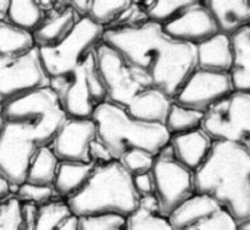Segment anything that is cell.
I'll return each mask as SVG.
<instances>
[{
  "mask_svg": "<svg viewBox=\"0 0 250 230\" xmlns=\"http://www.w3.org/2000/svg\"><path fill=\"white\" fill-rule=\"evenodd\" d=\"M197 194L207 195L229 212L237 224L250 219V153L241 144L214 141L194 172Z\"/></svg>",
  "mask_w": 250,
  "mask_h": 230,
  "instance_id": "3957f363",
  "label": "cell"
},
{
  "mask_svg": "<svg viewBox=\"0 0 250 230\" xmlns=\"http://www.w3.org/2000/svg\"><path fill=\"white\" fill-rule=\"evenodd\" d=\"M90 4H92V0H73V1H68L70 7L75 11V14L80 19H85V17L89 16Z\"/></svg>",
  "mask_w": 250,
  "mask_h": 230,
  "instance_id": "d590c367",
  "label": "cell"
},
{
  "mask_svg": "<svg viewBox=\"0 0 250 230\" xmlns=\"http://www.w3.org/2000/svg\"><path fill=\"white\" fill-rule=\"evenodd\" d=\"M80 17L75 14L70 5L58 4L46 14L41 26L33 32L34 44L37 48H51L60 44L75 28Z\"/></svg>",
  "mask_w": 250,
  "mask_h": 230,
  "instance_id": "2e32d148",
  "label": "cell"
},
{
  "mask_svg": "<svg viewBox=\"0 0 250 230\" xmlns=\"http://www.w3.org/2000/svg\"><path fill=\"white\" fill-rule=\"evenodd\" d=\"M150 173L154 195L166 217L195 194L194 173L176 160L170 143L155 156Z\"/></svg>",
  "mask_w": 250,
  "mask_h": 230,
  "instance_id": "9c48e42d",
  "label": "cell"
},
{
  "mask_svg": "<svg viewBox=\"0 0 250 230\" xmlns=\"http://www.w3.org/2000/svg\"><path fill=\"white\" fill-rule=\"evenodd\" d=\"M139 199L132 175L119 161H112L95 167L84 187L66 201L78 218L97 214L128 217L138 207Z\"/></svg>",
  "mask_w": 250,
  "mask_h": 230,
  "instance_id": "8992f818",
  "label": "cell"
},
{
  "mask_svg": "<svg viewBox=\"0 0 250 230\" xmlns=\"http://www.w3.org/2000/svg\"><path fill=\"white\" fill-rule=\"evenodd\" d=\"M92 163L60 162L56 171L53 189L59 199L67 200L85 185L94 171Z\"/></svg>",
  "mask_w": 250,
  "mask_h": 230,
  "instance_id": "7402d4cb",
  "label": "cell"
},
{
  "mask_svg": "<svg viewBox=\"0 0 250 230\" xmlns=\"http://www.w3.org/2000/svg\"><path fill=\"white\" fill-rule=\"evenodd\" d=\"M36 48L33 34L6 21L0 22V56H16Z\"/></svg>",
  "mask_w": 250,
  "mask_h": 230,
  "instance_id": "4316f807",
  "label": "cell"
},
{
  "mask_svg": "<svg viewBox=\"0 0 250 230\" xmlns=\"http://www.w3.org/2000/svg\"><path fill=\"white\" fill-rule=\"evenodd\" d=\"M197 68L212 72L229 73L233 62L231 37L219 33L195 46Z\"/></svg>",
  "mask_w": 250,
  "mask_h": 230,
  "instance_id": "ac0fdd59",
  "label": "cell"
},
{
  "mask_svg": "<svg viewBox=\"0 0 250 230\" xmlns=\"http://www.w3.org/2000/svg\"><path fill=\"white\" fill-rule=\"evenodd\" d=\"M112 161H116L112 155L110 153V151L107 150L104 146V144L100 143L99 140L93 141V144L90 145L89 149V162L92 163L94 167H99V166H105L107 163L112 162Z\"/></svg>",
  "mask_w": 250,
  "mask_h": 230,
  "instance_id": "836d02e7",
  "label": "cell"
},
{
  "mask_svg": "<svg viewBox=\"0 0 250 230\" xmlns=\"http://www.w3.org/2000/svg\"><path fill=\"white\" fill-rule=\"evenodd\" d=\"M249 4H250V1H249Z\"/></svg>",
  "mask_w": 250,
  "mask_h": 230,
  "instance_id": "b9f144b4",
  "label": "cell"
},
{
  "mask_svg": "<svg viewBox=\"0 0 250 230\" xmlns=\"http://www.w3.org/2000/svg\"><path fill=\"white\" fill-rule=\"evenodd\" d=\"M173 230H237V222L211 197L195 192L168 216Z\"/></svg>",
  "mask_w": 250,
  "mask_h": 230,
  "instance_id": "7c38bea8",
  "label": "cell"
},
{
  "mask_svg": "<svg viewBox=\"0 0 250 230\" xmlns=\"http://www.w3.org/2000/svg\"><path fill=\"white\" fill-rule=\"evenodd\" d=\"M205 6L214 17L220 33L232 37L250 24V4L246 0L239 1H204Z\"/></svg>",
  "mask_w": 250,
  "mask_h": 230,
  "instance_id": "d6986e66",
  "label": "cell"
},
{
  "mask_svg": "<svg viewBox=\"0 0 250 230\" xmlns=\"http://www.w3.org/2000/svg\"><path fill=\"white\" fill-rule=\"evenodd\" d=\"M248 29H249V33H250V24H249V27H248Z\"/></svg>",
  "mask_w": 250,
  "mask_h": 230,
  "instance_id": "60d3db41",
  "label": "cell"
},
{
  "mask_svg": "<svg viewBox=\"0 0 250 230\" xmlns=\"http://www.w3.org/2000/svg\"><path fill=\"white\" fill-rule=\"evenodd\" d=\"M80 230H126L127 217L120 214H97L81 217Z\"/></svg>",
  "mask_w": 250,
  "mask_h": 230,
  "instance_id": "4dcf8cb0",
  "label": "cell"
},
{
  "mask_svg": "<svg viewBox=\"0 0 250 230\" xmlns=\"http://www.w3.org/2000/svg\"><path fill=\"white\" fill-rule=\"evenodd\" d=\"M132 1H99L90 4L89 19L104 29H110L117 23L120 17L129 7Z\"/></svg>",
  "mask_w": 250,
  "mask_h": 230,
  "instance_id": "83f0119b",
  "label": "cell"
},
{
  "mask_svg": "<svg viewBox=\"0 0 250 230\" xmlns=\"http://www.w3.org/2000/svg\"><path fill=\"white\" fill-rule=\"evenodd\" d=\"M205 114L195 110L187 109L176 102H171V106L166 115L164 126L171 136L202 129Z\"/></svg>",
  "mask_w": 250,
  "mask_h": 230,
  "instance_id": "484cf974",
  "label": "cell"
},
{
  "mask_svg": "<svg viewBox=\"0 0 250 230\" xmlns=\"http://www.w3.org/2000/svg\"><path fill=\"white\" fill-rule=\"evenodd\" d=\"M95 56L106 101L124 109L133 118L164 124L172 100L103 41L95 49Z\"/></svg>",
  "mask_w": 250,
  "mask_h": 230,
  "instance_id": "277c9868",
  "label": "cell"
},
{
  "mask_svg": "<svg viewBox=\"0 0 250 230\" xmlns=\"http://www.w3.org/2000/svg\"><path fill=\"white\" fill-rule=\"evenodd\" d=\"M233 92L229 73L195 68L172 101L187 109L207 114L212 106Z\"/></svg>",
  "mask_w": 250,
  "mask_h": 230,
  "instance_id": "4fadbf2b",
  "label": "cell"
},
{
  "mask_svg": "<svg viewBox=\"0 0 250 230\" xmlns=\"http://www.w3.org/2000/svg\"><path fill=\"white\" fill-rule=\"evenodd\" d=\"M105 29L89 17L81 19L71 33L60 44L51 48H38L42 63L49 78L75 70L103 41Z\"/></svg>",
  "mask_w": 250,
  "mask_h": 230,
  "instance_id": "ba28073f",
  "label": "cell"
},
{
  "mask_svg": "<svg viewBox=\"0 0 250 230\" xmlns=\"http://www.w3.org/2000/svg\"><path fill=\"white\" fill-rule=\"evenodd\" d=\"M212 144L214 141L203 129L173 135L170 139V146L176 160L193 173L205 162Z\"/></svg>",
  "mask_w": 250,
  "mask_h": 230,
  "instance_id": "e0dca14e",
  "label": "cell"
},
{
  "mask_svg": "<svg viewBox=\"0 0 250 230\" xmlns=\"http://www.w3.org/2000/svg\"><path fill=\"white\" fill-rule=\"evenodd\" d=\"M92 119L97 139L116 161L133 150L156 156L170 143L171 135L164 124L133 118L124 109L107 101L95 109Z\"/></svg>",
  "mask_w": 250,
  "mask_h": 230,
  "instance_id": "5b68a950",
  "label": "cell"
},
{
  "mask_svg": "<svg viewBox=\"0 0 250 230\" xmlns=\"http://www.w3.org/2000/svg\"><path fill=\"white\" fill-rule=\"evenodd\" d=\"M10 1L6 0H0V22L6 21L7 14H9Z\"/></svg>",
  "mask_w": 250,
  "mask_h": 230,
  "instance_id": "74e56055",
  "label": "cell"
},
{
  "mask_svg": "<svg viewBox=\"0 0 250 230\" xmlns=\"http://www.w3.org/2000/svg\"><path fill=\"white\" fill-rule=\"evenodd\" d=\"M78 222L67 201L58 197L38 206L33 230H80Z\"/></svg>",
  "mask_w": 250,
  "mask_h": 230,
  "instance_id": "44dd1931",
  "label": "cell"
},
{
  "mask_svg": "<svg viewBox=\"0 0 250 230\" xmlns=\"http://www.w3.org/2000/svg\"><path fill=\"white\" fill-rule=\"evenodd\" d=\"M233 48L229 78L234 92L250 94V33L248 27L231 37Z\"/></svg>",
  "mask_w": 250,
  "mask_h": 230,
  "instance_id": "ffe728a7",
  "label": "cell"
},
{
  "mask_svg": "<svg viewBox=\"0 0 250 230\" xmlns=\"http://www.w3.org/2000/svg\"><path fill=\"white\" fill-rule=\"evenodd\" d=\"M12 194H14L12 187L4 179V178H2V175L0 174V202L6 200L7 197L11 196Z\"/></svg>",
  "mask_w": 250,
  "mask_h": 230,
  "instance_id": "8d00e7d4",
  "label": "cell"
},
{
  "mask_svg": "<svg viewBox=\"0 0 250 230\" xmlns=\"http://www.w3.org/2000/svg\"><path fill=\"white\" fill-rule=\"evenodd\" d=\"M161 27L175 40L194 46L220 33L216 22L204 1H193L182 14Z\"/></svg>",
  "mask_w": 250,
  "mask_h": 230,
  "instance_id": "9a60e30c",
  "label": "cell"
},
{
  "mask_svg": "<svg viewBox=\"0 0 250 230\" xmlns=\"http://www.w3.org/2000/svg\"><path fill=\"white\" fill-rule=\"evenodd\" d=\"M202 129L212 141H250V94L233 92L205 114Z\"/></svg>",
  "mask_w": 250,
  "mask_h": 230,
  "instance_id": "30bf717a",
  "label": "cell"
},
{
  "mask_svg": "<svg viewBox=\"0 0 250 230\" xmlns=\"http://www.w3.org/2000/svg\"><path fill=\"white\" fill-rule=\"evenodd\" d=\"M38 48L16 56H0V102L2 105L29 93L49 88Z\"/></svg>",
  "mask_w": 250,
  "mask_h": 230,
  "instance_id": "8fae6325",
  "label": "cell"
},
{
  "mask_svg": "<svg viewBox=\"0 0 250 230\" xmlns=\"http://www.w3.org/2000/svg\"><path fill=\"white\" fill-rule=\"evenodd\" d=\"M59 163L60 161L50 146L39 149L29 163L24 182L43 187H53Z\"/></svg>",
  "mask_w": 250,
  "mask_h": 230,
  "instance_id": "cb8c5ba5",
  "label": "cell"
},
{
  "mask_svg": "<svg viewBox=\"0 0 250 230\" xmlns=\"http://www.w3.org/2000/svg\"><path fill=\"white\" fill-rule=\"evenodd\" d=\"M12 195L21 204H32L36 206L48 204L56 196L53 187H43L27 182H23L21 185L15 188Z\"/></svg>",
  "mask_w": 250,
  "mask_h": 230,
  "instance_id": "f546056e",
  "label": "cell"
},
{
  "mask_svg": "<svg viewBox=\"0 0 250 230\" xmlns=\"http://www.w3.org/2000/svg\"><path fill=\"white\" fill-rule=\"evenodd\" d=\"M66 118L58 96L50 88L4 104L0 174L12 189L24 182L33 156L39 149L51 145Z\"/></svg>",
  "mask_w": 250,
  "mask_h": 230,
  "instance_id": "6da1fadb",
  "label": "cell"
},
{
  "mask_svg": "<svg viewBox=\"0 0 250 230\" xmlns=\"http://www.w3.org/2000/svg\"><path fill=\"white\" fill-rule=\"evenodd\" d=\"M237 230H250V219H247V221L242 222V223H238Z\"/></svg>",
  "mask_w": 250,
  "mask_h": 230,
  "instance_id": "f35d334b",
  "label": "cell"
},
{
  "mask_svg": "<svg viewBox=\"0 0 250 230\" xmlns=\"http://www.w3.org/2000/svg\"><path fill=\"white\" fill-rule=\"evenodd\" d=\"M5 119H4V105L0 102V133L2 131V127H4Z\"/></svg>",
  "mask_w": 250,
  "mask_h": 230,
  "instance_id": "ab89813d",
  "label": "cell"
},
{
  "mask_svg": "<svg viewBox=\"0 0 250 230\" xmlns=\"http://www.w3.org/2000/svg\"><path fill=\"white\" fill-rule=\"evenodd\" d=\"M48 12L42 7L39 1H10L9 14L6 22L23 29V31L33 33L43 19H45Z\"/></svg>",
  "mask_w": 250,
  "mask_h": 230,
  "instance_id": "d4e9b609",
  "label": "cell"
},
{
  "mask_svg": "<svg viewBox=\"0 0 250 230\" xmlns=\"http://www.w3.org/2000/svg\"><path fill=\"white\" fill-rule=\"evenodd\" d=\"M126 230H173L168 217L161 213L155 195L139 199L138 207L127 217Z\"/></svg>",
  "mask_w": 250,
  "mask_h": 230,
  "instance_id": "603a6c76",
  "label": "cell"
},
{
  "mask_svg": "<svg viewBox=\"0 0 250 230\" xmlns=\"http://www.w3.org/2000/svg\"><path fill=\"white\" fill-rule=\"evenodd\" d=\"M103 43L171 100L197 68L195 46L175 40L153 22L105 29Z\"/></svg>",
  "mask_w": 250,
  "mask_h": 230,
  "instance_id": "7a4b0ae2",
  "label": "cell"
},
{
  "mask_svg": "<svg viewBox=\"0 0 250 230\" xmlns=\"http://www.w3.org/2000/svg\"><path fill=\"white\" fill-rule=\"evenodd\" d=\"M0 230H22L21 202L14 195L0 202Z\"/></svg>",
  "mask_w": 250,
  "mask_h": 230,
  "instance_id": "d6a6232c",
  "label": "cell"
},
{
  "mask_svg": "<svg viewBox=\"0 0 250 230\" xmlns=\"http://www.w3.org/2000/svg\"><path fill=\"white\" fill-rule=\"evenodd\" d=\"M192 4L193 1H144L142 6L149 22L165 26Z\"/></svg>",
  "mask_w": 250,
  "mask_h": 230,
  "instance_id": "f1b7e54d",
  "label": "cell"
},
{
  "mask_svg": "<svg viewBox=\"0 0 250 230\" xmlns=\"http://www.w3.org/2000/svg\"><path fill=\"white\" fill-rule=\"evenodd\" d=\"M154 158H155V156L150 155L146 151L133 150L125 153L120 158L119 162L133 177V175L150 173L154 165Z\"/></svg>",
  "mask_w": 250,
  "mask_h": 230,
  "instance_id": "1f68e13d",
  "label": "cell"
},
{
  "mask_svg": "<svg viewBox=\"0 0 250 230\" xmlns=\"http://www.w3.org/2000/svg\"><path fill=\"white\" fill-rule=\"evenodd\" d=\"M132 183H133V188L139 197L154 195V180L151 173L133 175Z\"/></svg>",
  "mask_w": 250,
  "mask_h": 230,
  "instance_id": "e575fe53",
  "label": "cell"
},
{
  "mask_svg": "<svg viewBox=\"0 0 250 230\" xmlns=\"http://www.w3.org/2000/svg\"><path fill=\"white\" fill-rule=\"evenodd\" d=\"M49 88L58 96L67 118H92L95 109L106 101V92L98 70L95 50L75 70L50 78Z\"/></svg>",
  "mask_w": 250,
  "mask_h": 230,
  "instance_id": "52a82bcc",
  "label": "cell"
},
{
  "mask_svg": "<svg viewBox=\"0 0 250 230\" xmlns=\"http://www.w3.org/2000/svg\"><path fill=\"white\" fill-rule=\"evenodd\" d=\"M97 140L94 121L66 118L50 148L60 162L89 163V149Z\"/></svg>",
  "mask_w": 250,
  "mask_h": 230,
  "instance_id": "5bb4252c",
  "label": "cell"
}]
</instances>
